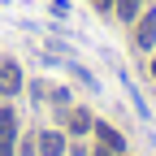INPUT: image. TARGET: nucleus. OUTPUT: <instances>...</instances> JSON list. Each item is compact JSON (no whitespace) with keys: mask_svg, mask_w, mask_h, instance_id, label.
Returning a JSON list of instances; mask_svg holds the SVG:
<instances>
[{"mask_svg":"<svg viewBox=\"0 0 156 156\" xmlns=\"http://www.w3.org/2000/svg\"><path fill=\"white\" fill-rule=\"evenodd\" d=\"M0 91L5 95L22 91V69H17V61H0Z\"/></svg>","mask_w":156,"mask_h":156,"instance_id":"obj_1","label":"nucleus"},{"mask_svg":"<svg viewBox=\"0 0 156 156\" xmlns=\"http://www.w3.org/2000/svg\"><path fill=\"white\" fill-rule=\"evenodd\" d=\"M13 126H17L13 108H0V156H13Z\"/></svg>","mask_w":156,"mask_h":156,"instance_id":"obj_2","label":"nucleus"},{"mask_svg":"<svg viewBox=\"0 0 156 156\" xmlns=\"http://www.w3.org/2000/svg\"><path fill=\"white\" fill-rule=\"evenodd\" d=\"M134 44H139V48H156V9L139 17V30H134Z\"/></svg>","mask_w":156,"mask_h":156,"instance_id":"obj_3","label":"nucleus"},{"mask_svg":"<svg viewBox=\"0 0 156 156\" xmlns=\"http://www.w3.org/2000/svg\"><path fill=\"white\" fill-rule=\"evenodd\" d=\"M39 152H44V156H61V152H65V134L44 130V134H39Z\"/></svg>","mask_w":156,"mask_h":156,"instance_id":"obj_4","label":"nucleus"},{"mask_svg":"<svg viewBox=\"0 0 156 156\" xmlns=\"http://www.w3.org/2000/svg\"><path fill=\"white\" fill-rule=\"evenodd\" d=\"M95 134H100V143H104V147H113V152H122V147H126V139H122L113 126H104V122L95 126Z\"/></svg>","mask_w":156,"mask_h":156,"instance_id":"obj_5","label":"nucleus"},{"mask_svg":"<svg viewBox=\"0 0 156 156\" xmlns=\"http://www.w3.org/2000/svg\"><path fill=\"white\" fill-rule=\"evenodd\" d=\"M139 5L143 0H117V17H122V22H134V17H139Z\"/></svg>","mask_w":156,"mask_h":156,"instance_id":"obj_6","label":"nucleus"},{"mask_svg":"<svg viewBox=\"0 0 156 156\" xmlns=\"http://www.w3.org/2000/svg\"><path fill=\"white\" fill-rule=\"evenodd\" d=\"M69 130H74V134H83V130H91V117H87L83 108H74V113H69Z\"/></svg>","mask_w":156,"mask_h":156,"instance_id":"obj_7","label":"nucleus"},{"mask_svg":"<svg viewBox=\"0 0 156 156\" xmlns=\"http://www.w3.org/2000/svg\"><path fill=\"white\" fill-rule=\"evenodd\" d=\"M95 156H113V147H100V152H95Z\"/></svg>","mask_w":156,"mask_h":156,"instance_id":"obj_8","label":"nucleus"},{"mask_svg":"<svg viewBox=\"0 0 156 156\" xmlns=\"http://www.w3.org/2000/svg\"><path fill=\"white\" fill-rule=\"evenodd\" d=\"M152 78H156V56H152Z\"/></svg>","mask_w":156,"mask_h":156,"instance_id":"obj_9","label":"nucleus"}]
</instances>
